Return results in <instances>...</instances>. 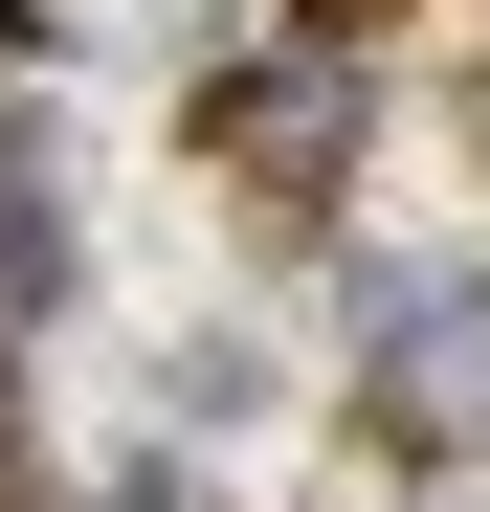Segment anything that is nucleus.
<instances>
[{
	"label": "nucleus",
	"mask_w": 490,
	"mask_h": 512,
	"mask_svg": "<svg viewBox=\"0 0 490 512\" xmlns=\"http://www.w3.org/2000/svg\"><path fill=\"white\" fill-rule=\"evenodd\" d=\"M201 134H223V156H268V179H312V156L357 134V90H335V67H245V90H223Z\"/></svg>",
	"instance_id": "f257e3e1"
},
{
	"label": "nucleus",
	"mask_w": 490,
	"mask_h": 512,
	"mask_svg": "<svg viewBox=\"0 0 490 512\" xmlns=\"http://www.w3.org/2000/svg\"><path fill=\"white\" fill-rule=\"evenodd\" d=\"M45 290H67V223H45L23 179H0V312H45Z\"/></svg>",
	"instance_id": "f03ea898"
},
{
	"label": "nucleus",
	"mask_w": 490,
	"mask_h": 512,
	"mask_svg": "<svg viewBox=\"0 0 490 512\" xmlns=\"http://www.w3.org/2000/svg\"><path fill=\"white\" fill-rule=\"evenodd\" d=\"M0 512H23V401H0Z\"/></svg>",
	"instance_id": "7ed1b4c3"
}]
</instances>
